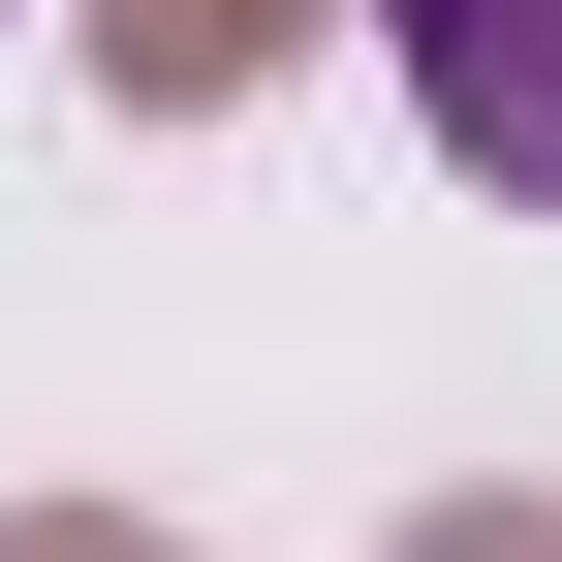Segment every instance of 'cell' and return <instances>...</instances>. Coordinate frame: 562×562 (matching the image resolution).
I'll list each match as a JSON object with an SVG mask.
<instances>
[{"instance_id": "1", "label": "cell", "mask_w": 562, "mask_h": 562, "mask_svg": "<svg viewBox=\"0 0 562 562\" xmlns=\"http://www.w3.org/2000/svg\"><path fill=\"white\" fill-rule=\"evenodd\" d=\"M375 32H406V94H438V157L562 220V0H375Z\"/></svg>"}, {"instance_id": "2", "label": "cell", "mask_w": 562, "mask_h": 562, "mask_svg": "<svg viewBox=\"0 0 562 562\" xmlns=\"http://www.w3.org/2000/svg\"><path fill=\"white\" fill-rule=\"evenodd\" d=\"M281 32H313V0H94V94H157V125H188V94H250Z\"/></svg>"}, {"instance_id": "3", "label": "cell", "mask_w": 562, "mask_h": 562, "mask_svg": "<svg viewBox=\"0 0 562 562\" xmlns=\"http://www.w3.org/2000/svg\"><path fill=\"white\" fill-rule=\"evenodd\" d=\"M0 562H157V531H94V501H63V531H0Z\"/></svg>"}, {"instance_id": "4", "label": "cell", "mask_w": 562, "mask_h": 562, "mask_svg": "<svg viewBox=\"0 0 562 562\" xmlns=\"http://www.w3.org/2000/svg\"><path fill=\"white\" fill-rule=\"evenodd\" d=\"M406 562H562V531H501V501H469V531H406Z\"/></svg>"}]
</instances>
